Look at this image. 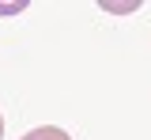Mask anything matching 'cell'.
<instances>
[{"label": "cell", "instance_id": "obj_1", "mask_svg": "<svg viewBox=\"0 0 151 140\" xmlns=\"http://www.w3.org/2000/svg\"><path fill=\"white\" fill-rule=\"evenodd\" d=\"M23 140H72V133H64L57 125H42V129H30Z\"/></svg>", "mask_w": 151, "mask_h": 140}, {"label": "cell", "instance_id": "obj_2", "mask_svg": "<svg viewBox=\"0 0 151 140\" xmlns=\"http://www.w3.org/2000/svg\"><path fill=\"white\" fill-rule=\"evenodd\" d=\"M0 140H4V118H0Z\"/></svg>", "mask_w": 151, "mask_h": 140}]
</instances>
